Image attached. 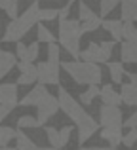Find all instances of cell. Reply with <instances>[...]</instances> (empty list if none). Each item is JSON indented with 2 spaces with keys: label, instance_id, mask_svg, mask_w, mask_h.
I'll list each match as a JSON object with an SVG mask.
<instances>
[{
  "label": "cell",
  "instance_id": "1",
  "mask_svg": "<svg viewBox=\"0 0 137 150\" xmlns=\"http://www.w3.org/2000/svg\"><path fill=\"white\" fill-rule=\"evenodd\" d=\"M38 11H40L38 2H33L21 15H17V19H13V21L8 23V27H6V30H4V34H2L0 40L6 42V44H10V42H15V44L21 42V38L25 36L33 27H36Z\"/></svg>",
  "mask_w": 137,
  "mask_h": 150
},
{
  "label": "cell",
  "instance_id": "2",
  "mask_svg": "<svg viewBox=\"0 0 137 150\" xmlns=\"http://www.w3.org/2000/svg\"><path fill=\"white\" fill-rule=\"evenodd\" d=\"M61 69L69 74L74 80V84L78 86H99L103 80V70L99 65H93V63H84L80 59L72 61H61Z\"/></svg>",
  "mask_w": 137,
  "mask_h": 150
},
{
  "label": "cell",
  "instance_id": "3",
  "mask_svg": "<svg viewBox=\"0 0 137 150\" xmlns=\"http://www.w3.org/2000/svg\"><path fill=\"white\" fill-rule=\"evenodd\" d=\"M59 46L76 61L80 55V21L76 19H59Z\"/></svg>",
  "mask_w": 137,
  "mask_h": 150
},
{
  "label": "cell",
  "instance_id": "4",
  "mask_svg": "<svg viewBox=\"0 0 137 150\" xmlns=\"http://www.w3.org/2000/svg\"><path fill=\"white\" fill-rule=\"evenodd\" d=\"M112 48H114V42H99V44L92 42V44H88L86 50H80L78 59L84 61V63L99 65V67H101V63L107 65L112 57Z\"/></svg>",
  "mask_w": 137,
  "mask_h": 150
},
{
  "label": "cell",
  "instance_id": "5",
  "mask_svg": "<svg viewBox=\"0 0 137 150\" xmlns=\"http://www.w3.org/2000/svg\"><path fill=\"white\" fill-rule=\"evenodd\" d=\"M57 103H59V110L65 114L67 118H70V120L74 122V125L78 124V122L82 120V118L86 116V110H84V106L80 105L76 99H74L72 95L67 91L65 88H61L59 86V91H57Z\"/></svg>",
  "mask_w": 137,
  "mask_h": 150
},
{
  "label": "cell",
  "instance_id": "6",
  "mask_svg": "<svg viewBox=\"0 0 137 150\" xmlns=\"http://www.w3.org/2000/svg\"><path fill=\"white\" fill-rule=\"evenodd\" d=\"M61 65H52L48 61H38L36 74H38V84L42 86H59L61 78Z\"/></svg>",
  "mask_w": 137,
  "mask_h": 150
},
{
  "label": "cell",
  "instance_id": "7",
  "mask_svg": "<svg viewBox=\"0 0 137 150\" xmlns=\"http://www.w3.org/2000/svg\"><path fill=\"white\" fill-rule=\"evenodd\" d=\"M124 116L118 106H101L99 110V127H122Z\"/></svg>",
  "mask_w": 137,
  "mask_h": 150
},
{
  "label": "cell",
  "instance_id": "8",
  "mask_svg": "<svg viewBox=\"0 0 137 150\" xmlns=\"http://www.w3.org/2000/svg\"><path fill=\"white\" fill-rule=\"evenodd\" d=\"M34 108H36V120L40 122V125H44L46 122L52 120V118L57 114V110H59V103H57V97H53L52 93H50V95L46 97L42 103H38Z\"/></svg>",
  "mask_w": 137,
  "mask_h": 150
},
{
  "label": "cell",
  "instance_id": "9",
  "mask_svg": "<svg viewBox=\"0 0 137 150\" xmlns=\"http://www.w3.org/2000/svg\"><path fill=\"white\" fill-rule=\"evenodd\" d=\"M97 129H99V122H97L93 116L86 114V116L76 124V131H78V141H80V144H84L86 141L92 139V135L97 131Z\"/></svg>",
  "mask_w": 137,
  "mask_h": 150
},
{
  "label": "cell",
  "instance_id": "10",
  "mask_svg": "<svg viewBox=\"0 0 137 150\" xmlns=\"http://www.w3.org/2000/svg\"><path fill=\"white\" fill-rule=\"evenodd\" d=\"M19 69V76L15 80L17 86H31L38 80V74H36V65L34 63H27V61H17L15 65Z\"/></svg>",
  "mask_w": 137,
  "mask_h": 150
},
{
  "label": "cell",
  "instance_id": "11",
  "mask_svg": "<svg viewBox=\"0 0 137 150\" xmlns=\"http://www.w3.org/2000/svg\"><path fill=\"white\" fill-rule=\"evenodd\" d=\"M48 95H50L48 88H46V86H42V84H36L25 97H21V99H19V105H21V106H36L38 103H42Z\"/></svg>",
  "mask_w": 137,
  "mask_h": 150
},
{
  "label": "cell",
  "instance_id": "12",
  "mask_svg": "<svg viewBox=\"0 0 137 150\" xmlns=\"http://www.w3.org/2000/svg\"><path fill=\"white\" fill-rule=\"evenodd\" d=\"M0 105L4 106H15L19 105V91H17V84H0Z\"/></svg>",
  "mask_w": 137,
  "mask_h": 150
},
{
  "label": "cell",
  "instance_id": "13",
  "mask_svg": "<svg viewBox=\"0 0 137 150\" xmlns=\"http://www.w3.org/2000/svg\"><path fill=\"white\" fill-rule=\"evenodd\" d=\"M122 127H101V139L107 141L111 150H116L122 144Z\"/></svg>",
  "mask_w": 137,
  "mask_h": 150
},
{
  "label": "cell",
  "instance_id": "14",
  "mask_svg": "<svg viewBox=\"0 0 137 150\" xmlns=\"http://www.w3.org/2000/svg\"><path fill=\"white\" fill-rule=\"evenodd\" d=\"M99 97H101V101H103V106H118V108H120V105H122V97H120V93L114 91V88H112L111 84H107V86L101 88Z\"/></svg>",
  "mask_w": 137,
  "mask_h": 150
},
{
  "label": "cell",
  "instance_id": "15",
  "mask_svg": "<svg viewBox=\"0 0 137 150\" xmlns=\"http://www.w3.org/2000/svg\"><path fill=\"white\" fill-rule=\"evenodd\" d=\"M120 21L137 23V0H124L120 4Z\"/></svg>",
  "mask_w": 137,
  "mask_h": 150
},
{
  "label": "cell",
  "instance_id": "16",
  "mask_svg": "<svg viewBox=\"0 0 137 150\" xmlns=\"http://www.w3.org/2000/svg\"><path fill=\"white\" fill-rule=\"evenodd\" d=\"M17 65V57L11 51H0V80L11 72Z\"/></svg>",
  "mask_w": 137,
  "mask_h": 150
},
{
  "label": "cell",
  "instance_id": "17",
  "mask_svg": "<svg viewBox=\"0 0 137 150\" xmlns=\"http://www.w3.org/2000/svg\"><path fill=\"white\" fill-rule=\"evenodd\" d=\"M101 27H103V29L112 36V42H120V40H122L124 23L120 21V19H107V21H103V25H101Z\"/></svg>",
  "mask_w": 137,
  "mask_h": 150
},
{
  "label": "cell",
  "instance_id": "18",
  "mask_svg": "<svg viewBox=\"0 0 137 150\" xmlns=\"http://www.w3.org/2000/svg\"><path fill=\"white\" fill-rule=\"evenodd\" d=\"M120 97H122V103L128 106H137V88L131 84H128V82H124L122 86H120Z\"/></svg>",
  "mask_w": 137,
  "mask_h": 150
},
{
  "label": "cell",
  "instance_id": "19",
  "mask_svg": "<svg viewBox=\"0 0 137 150\" xmlns=\"http://www.w3.org/2000/svg\"><path fill=\"white\" fill-rule=\"evenodd\" d=\"M15 141H17V146H15L17 150H53L50 146H38V144H34L33 139H31L29 135H25L21 129H19L17 135H15Z\"/></svg>",
  "mask_w": 137,
  "mask_h": 150
},
{
  "label": "cell",
  "instance_id": "20",
  "mask_svg": "<svg viewBox=\"0 0 137 150\" xmlns=\"http://www.w3.org/2000/svg\"><path fill=\"white\" fill-rule=\"evenodd\" d=\"M120 59L122 63H137V44L133 42H122L120 46Z\"/></svg>",
  "mask_w": 137,
  "mask_h": 150
},
{
  "label": "cell",
  "instance_id": "21",
  "mask_svg": "<svg viewBox=\"0 0 137 150\" xmlns=\"http://www.w3.org/2000/svg\"><path fill=\"white\" fill-rule=\"evenodd\" d=\"M107 67H109V76H111L112 84L122 86L124 84V74H126L124 72V65L120 61H109Z\"/></svg>",
  "mask_w": 137,
  "mask_h": 150
},
{
  "label": "cell",
  "instance_id": "22",
  "mask_svg": "<svg viewBox=\"0 0 137 150\" xmlns=\"http://www.w3.org/2000/svg\"><path fill=\"white\" fill-rule=\"evenodd\" d=\"M36 42H44V44H55V34L44 25V23H36Z\"/></svg>",
  "mask_w": 137,
  "mask_h": 150
},
{
  "label": "cell",
  "instance_id": "23",
  "mask_svg": "<svg viewBox=\"0 0 137 150\" xmlns=\"http://www.w3.org/2000/svg\"><path fill=\"white\" fill-rule=\"evenodd\" d=\"M0 10L10 17V21H13L19 15V2L17 0H0Z\"/></svg>",
  "mask_w": 137,
  "mask_h": 150
},
{
  "label": "cell",
  "instance_id": "24",
  "mask_svg": "<svg viewBox=\"0 0 137 150\" xmlns=\"http://www.w3.org/2000/svg\"><path fill=\"white\" fill-rule=\"evenodd\" d=\"M99 91H101L99 86H89V88L86 89L84 93H80L78 103H80V105H84V106H89V105H92V101L95 99V97H99Z\"/></svg>",
  "mask_w": 137,
  "mask_h": 150
},
{
  "label": "cell",
  "instance_id": "25",
  "mask_svg": "<svg viewBox=\"0 0 137 150\" xmlns=\"http://www.w3.org/2000/svg\"><path fill=\"white\" fill-rule=\"evenodd\" d=\"M44 131H46V139H48V143H50V148H53V150H59V148H61V141H59V129H55L53 125H48V127H46Z\"/></svg>",
  "mask_w": 137,
  "mask_h": 150
},
{
  "label": "cell",
  "instance_id": "26",
  "mask_svg": "<svg viewBox=\"0 0 137 150\" xmlns=\"http://www.w3.org/2000/svg\"><path fill=\"white\" fill-rule=\"evenodd\" d=\"M15 135H17V131H15L13 127H10V125H0V148H6L8 143L15 139Z\"/></svg>",
  "mask_w": 137,
  "mask_h": 150
},
{
  "label": "cell",
  "instance_id": "27",
  "mask_svg": "<svg viewBox=\"0 0 137 150\" xmlns=\"http://www.w3.org/2000/svg\"><path fill=\"white\" fill-rule=\"evenodd\" d=\"M122 40L124 42H133V44H137V27H135V23H124Z\"/></svg>",
  "mask_w": 137,
  "mask_h": 150
},
{
  "label": "cell",
  "instance_id": "28",
  "mask_svg": "<svg viewBox=\"0 0 137 150\" xmlns=\"http://www.w3.org/2000/svg\"><path fill=\"white\" fill-rule=\"evenodd\" d=\"M93 17H97V13L88 6V4H84V2L78 4V21L86 23V21H89V19H93Z\"/></svg>",
  "mask_w": 137,
  "mask_h": 150
},
{
  "label": "cell",
  "instance_id": "29",
  "mask_svg": "<svg viewBox=\"0 0 137 150\" xmlns=\"http://www.w3.org/2000/svg\"><path fill=\"white\" fill-rule=\"evenodd\" d=\"M103 25V19L97 15V17H93V19H89V21H86V23H80V33L82 34H86V33H93V30H99V27Z\"/></svg>",
  "mask_w": 137,
  "mask_h": 150
},
{
  "label": "cell",
  "instance_id": "30",
  "mask_svg": "<svg viewBox=\"0 0 137 150\" xmlns=\"http://www.w3.org/2000/svg\"><path fill=\"white\" fill-rule=\"evenodd\" d=\"M57 17H59V10L57 8H40V11H38V23L53 21Z\"/></svg>",
  "mask_w": 137,
  "mask_h": 150
},
{
  "label": "cell",
  "instance_id": "31",
  "mask_svg": "<svg viewBox=\"0 0 137 150\" xmlns=\"http://www.w3.org/2000/svg\"><path fill=\"white\" fill-rule=\"evenodd\" d=\"M48 63L61 65V46L59 44H50L48 46Z\"/></svg>",
  "mask_w": 137,
  "mask_h": 150
},
{
  "label": "cell",
  "instance_id": "32",
  "mask_svg": "<svg viewBox=\"0 0 137 150\" xmlns=\"http://www.w3.org/2000/svg\"><path fill=\"white\" fill-rule=\"evenodd\" d=\"M116 6H118V0H99V17H107Z\"/></svg>",
  "mask_w": 137,
  "mask_h": 150
},
{
  "label": "cell",
  "instance_id": "33",
  "mask_svg": "<svg viewBox=\"0 0 137 150\" xmlns=\"http://www.w3.org/2000/svg\"><path fill=\"white\" fill-rule=\"evenodd\" d=\"M17 127L19 129H33V127H40V122L34 116H21L17 120Z\"/></svg>",
  "mask_w": 137,
  "mask_h": 150
},
{
  "label": "cell",
  "instance_id": "34",
  "mask_svg": "<svg viewBox=\"0 0 137 150\" xmlns=\"http://www.w3.org/2000/svg\"><path fill=\"white\" fill-rule=\"evenodd\" d=\"M38 53H40L38 42H33V44L27 46V55H25V59H23V61H27V63H34V61L38 59Z\"/></svg>",
  "mask_w": 137,
  "mask_h": 150
},
{
  "label": "cell",
  "instance_id": "35",
  "mask_svg": "<svg viewBox=\"0 0 137 150\" xmlns=\"http://www.w3.org/2000/svg\"><path fill=\"white\" fill-rule=\"evenodd\" d=\"M72 125H63V127L59 129V141H61V148L67 146L69 141H70V135H72Z\"/></svg>",
  "mask_w": 137,
  "mask_h": 150
},
{
  "label": "cell",
  "instance_id": "36",
  "mask_svg": "<svg viewBox=\"0 0 137 150\" xmlns=\"http://www.w3.org/2000/svg\"><path fill=\"white\" fill-rule=\"evenodd\" d=\"M135 143H137V129H128V133H124V137H122V144L131 148Z\"/></svg>",
  "mask_w": 137,
  "mask_h": 150
},
{
  "label": "cell",
  "instance_id": "37",
  "mask_svg": "<svg viewBox=\"0 0 137 150\" xmlns=\"http://www.w3.org/2000/svg\"><path fill=\"white\" fill-rule=\"evenodd\" d=\"M122 127H128V129H137V110L131 114L130 118H126L122 124Z\"/></svg>",
  "mask_w": 137,
  "mask_h": 150
},
{
  "label": "cell",
  "instance_id": "38",
  "mask_svg": "<svg viewBox=\"0 0 137 150\" xmlns=\"http://www.w3.org/2000/svg\"><path fill=\"white\" fill-rule=\"evenodd\" d=\"M27 55V44H23V42H17L15 44V57L19 59V61H23Z\"/></svg>",
  "mask_w": 137,
  "mask_h": 150
},
{
  "label": "cell",
  "instance_id": "39",
  "mask_svg": "<svg viewBox=\"0 0 137 150\" xmlns=\"http://www.w3.org/2000/svg\"><path fill=\"white\" fill-rule=\"evenodd\" d=\"M72 2H74V0H67V2H65V6L59 10V17H57V19H69V13H70V8H72Z\"/></svg>",
  "mask_w": 137,
  "mask_h": 150
},
{
  "label": "cell",
  "instance_id": "40",
  "mask_svg": "<svg viewBox=\"0 0 137 150\" xmlns=\"http://www.w3.org/2000/svg\"><path fill=\"white\" fill-rule=\"evenodd\" d=\"M11 110H13L11 106H4V105H0V124H2V122L11 114Z\"/></svg>",
  "mask_w": 137,
  "mask_h": 150
},
{
  "label": "cell",
  "instance_id": "41",
  "mask_svg": "<svg viewBox=\"0 0 137 150\" xmlns=\"http://www.w3.org/2000/svg\"><path fill=\"white\" fill-rule=\"evenodd\" d=\"M128 78H130L128 84H131V86H135V88H137V74L135 72H128Z\"/></svg>",
  "mask_w": 137,
  "mask_h": 150
},
{
  "label": "cell",
  "instance_id": "42",
  "mask_svg": "<svg viewBox=\"0 0 137 150\" xmlns=\"http://www.w3.org/2000/svg\"><path fill=\"white\" fill-rule=\"evenodd\" d=\"M80 150H111L109 146H82Z\"/></svg>",
  "mask_w": 137,
  "mask_h": 150
},
{
  "label": "cell",
  "instance_id": "43",
  "mask_svg": "<svg viewBox=\"0 0 137 150\" xmlns=\"http://www.w3.org/2000/svg\"><path fill=\"white\" fill-rule=\"evenodd\" d=\"M0 150H17V148H10V146H6V148H0Z\"/></svg>",
  "mask_w": 137,
  "mask_h": 150
},
{
  "label": "cell",
  "instance_id": "44",
  "mask_svg": "<svg viewBox=\"0 0 137 150\" xmlns=\"http://www.w3.org/2000/svg\"><path fill=\"white\" fill-rule=\"evenodd\" d=\"M34 2H38V0H34Z\"/></svg>",
  "mask_w": 137,
  "mask_h": 150
},
{
  "label": "cell",
  "instance_id": "45",
  "mask_svg": "<svg viewBox=\"0 0 137 150\" xmlns=\"http://www.w3.org/2000/svg\"><path fill=\"white\" fill-rule=\"evenodd\" d=\"M118 2H120V0H118ZM122 2H124V0H122Z\"/></svg>",
  "mask_w": 137,
  "mask_h": 150
},
{
  "label": "cell",
  "instance_id": "46",
  "mask_svg": "<svg viewBox=\"0 0 137 150\" xmlns=\"http://www.w3.org/2000/svg\"><path fill=\"white\" fill-rule=\"evenodd\" d=\"M0 51H2V50H0Z\"/></svg>",
  "mask_w": 137,
  "mask_h": 150
}]
</instances>
